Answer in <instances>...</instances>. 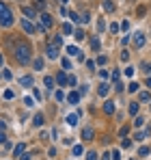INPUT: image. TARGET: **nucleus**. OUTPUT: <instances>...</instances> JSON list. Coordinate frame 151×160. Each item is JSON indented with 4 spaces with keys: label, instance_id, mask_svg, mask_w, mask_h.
Wrapping results in <instances>:
<instances>
[{
    "label": "nucleus",
    "instance_id": "1",
    "mask_svg": "<svg viewBox=\"0 0 151 160\" xmlns=\"http://www.w3.org/2000/svg\"><path fill=\"white\" fill-rule=\"evenodd\" d=\"M13 54H15V58H17V63H30V46L24 43V41H17L15 46H13Z\"/></svg>",
    "mask_w": 151,
    "mask_h": 160
},
{
    "label": "nucleus",
    "instance_id": "2",
    "mask_svg": "<svg viewBox=\"0 0 151 160\" xmlns=\"http://www.w3.org/2000/svg\"><path fill=\"white\" fill-rule=\"evenodd\" d=\"M0 24L2 26H11L13 24V15H11V11L7 9L4 2H0Z\"/></svg>",
    "mask_w": 151,
    "mask_h": 160
},
{
    "label": "nucleus",
    "instance_id": "3",
    "mask_svg": "<svg viewBox=\"0 0 151 160\" xmlns=\"http://www.w3.org/2000/svg\"><path fill=\"white\" fill-rule=\"evenodd\" d=\"M50 26H52V15H50V13H41V22H39V28H37V30L46 32Z\"/></svg>",
    "mask_w": 151,
    "mask_h": 160
},
{
    "label": "nucleus",
    "instance_id": "4",
    "mask_svg": "<svg viewBox=\"0 0 151 160\" xmlns=\"http://www.w3.org/2000/svg\"><path fill=\"white\" fill-rule=\"evenodd\" d=\"M22 28H24L28 35H35V32H37V26H35V24H32L28 18H24V20H22Z\"/></svg>",
    "mask_w": 151,
    "mask_h": 160
},
{
    "label": "nucleus",
    "instance_id": "5",
    "mask_svg": "<svg viewBox=\"0 0 151 160\" xmlns=\"http://www.w3.org/2000/svg\"><path fill=\"white\" fill-rule=\"evenodd\" d=\"M145 41H147L145 32H136V35H134V46H136V48H143V46H145Z\"/></svg>",
    "mask_w": 151,
    "mask_h": 160
},
{
    "label": "nucleus",
    "instance_id": "6",
    "mask_svg": "<svg viewBox=\"0 0 151 160\" xmlns=\"http://www.w3.org/2000/svg\"><path fill=\"white\" fill-rule=\"evenodd\" d=\"M22 13H24L28 20H35V18H37V11H35L32 7H22Z\"/></svg>",
    "mask_w": 151,
    "mask_h": 160
},
{
    "label": "nucleus",
    "instance_id": "7",
    "mask_svg": "<svg viewBox=\"0 0 151 160\" xmlns=\"http://www.w3.org/2000/svg\"><path fill=\"white\" fill-rule=\"evenodd\" d=\"M46 54H48V58H58V48H56L54 43H50L48 50H46Z\"/></svg>",
    "mask_w": 151,
    "mask_h": 160
},
{
    "label": "nucleus",
    "instance_id": "8",
    "mask_svg": "<svg viewBox=\"0 0 151 160\" xmlns=\"http://www.w3.org/2000/svg\"><path fill=\"white\" fill-rule=\"evenodd\" d=\"M67 102H69V104H78V102H80V93H78V91H71V93L67 95Z\"/></svg>",
    "mask_w": 151,
    "mask_h": 160
},
{
    "label": "nucleus",
    "instance_id": "9",
    "mask_svg": "<svg viewBox=\"0 0 151 160\" xmlns=\"http://www.w3.org/2000/svg\"><path fill=\"white\" fill-rule=\"evenodd\" d=\"M108 91H110V84L101 82V84H100V89H97V93H100L101 98H106V95H108Z\"/></svg>",
    "mask_w": 151,
    "mask_h": 160
},
{
    "label": "nucleus",
    "instance_id": "10",
    "mask_svg": "<svg viewBox=\"0 0 151 160\" xmlns=\"http://www.w3.org/2000/svg\"><path fill=\"white\" fill-rule=\"evenodd\" d=\"M104 110H106L108 115H112V112H114V102H112V100H106V102H104Z\"/></svg>",
    "mask_w": 151,
    "mask_h": 160
},
{
    "label": "nucleus",
    "instance_id": "11",
    "mask_svg": "<svg viewBox=\"0 0 151 160\" xmlns=\"http://www.w3.org/2000/svg\"><path fill=\"white\" fill-rule=\"evenodd\" d=\"M82 141H93V128H84L82 130Z\"/></svg>",
    "mask_w": 151,
    "mask_h": 160
},
{
    "label": "nucleus",
    "instance_id": "12",
    "mask_svg": "<svg viewBox=\"0 0 151 160\" xmlns=\"http://www.w3.org/2000/svg\"><path fill=\"white\" fill-rule=\"evenodd\" d=\"M56 82H58V87H65V84H69V78H67V76L61 72V74L56 76Z\"/></svg>",
    "mask_w": 151,
    "mask_h": 160
},
{
    "label": "nucleus",
    "instance_id": "13",
    "mask_svg": "<svg viewBox=\"0 0 151 160\" xmlns=\"http://www.w3.org/2000/svg\"><path fill=\"white\" fill-rule=\"evenodd\" d=\"M20 84L22 87H32V76H22L20 78Z\"/></svg>",
    "mask_w": 151,
    "mask_h": 160
},
{
    "label": "nucleus",
    "instance_id": "14",
    "mask_svg": "<svg viewBox=\"0 0 151 160\" xmlns=\"http://www.w3.org/2000/svg\"><path fill=\"white\" fill-rule=\"evenodd\" d=\"M43 121H46V119H43V115H41V112H37V115H35V121H32V123H35V126L39 128V126H43Z\"/></svg>",
    "mask_w": 151,
    "mask_h": 160
},
{
    "label": "nucleus",
    "instance_id": "15",
    "mask_svg": "<svg viewBox=\"0 0 151 160\" xmlns=\"http://www.w3.org/2000/svg\"><path fill=\"white\" fill-rule=\"evenodd\" d=\"M22 154H24V145L20 143V145H15V147H13V156H17V158H20Z\"/></svg>",
    "mask_w": 151,
    "mask_h": 160
},
{
    "label": "nucleus",
    "instance_id": "16",
    "mask_svg": "<svg viewBox=\"0 0 151 160\" xmlns=\"http://www.w3.org/2000/svg\"><path fill=\"white\" fill-rule=\"evenodd\" d=\"M101 4H104V11H106V13H108V11H114V4H112V0H104Z\"/></svg>",
    "mask_w": 151,
    "mask_h": 160
},
{
    "label": "nucleus",
    "instance_id": "17",
    "mask_svg": "<svg viewBox=\"0 0 151 160\" xmlns=\"http://www.w3.org/2000/svg\"><path fill=\"white\" fill-rule=\"evenodd\" d=\"M69 20H71L74 24H80V22H82V18H80V15H78L76 11H71V13H69Z\"/></svg>",
    "mask_w": 151,
    "mask_h": 160
},
{
    "label": "nucleus",
    "instance_id": "18",
    "mask_svg": "<svg viewBox=\"0 0 151 160\" xmlns=\"http://www.w3.org/2000/svg\"><path fill=\"white\" fill-rule=\"evenodd\" d=\"M129 115H138V102H129Z\"/></svg>",
    "mask_w": 151,
    "mask_h": 160
},
{
    "label": "nucleus",
    "instance_id": "19",
    "mask_svg": "<svg viewBox=\"0 0 151 160\" xmlns=\"http://www.w3.org/2000/svg\"><path fill=\"white\" fill-rule=\"evenodd\" d=\"M82 152H84V149H82V145H74V149H71V154H74L76 158H78V156H82Z\"/></svg>",
    "mask_w": 151,
    "mask_h": 160
},
{
    "label": "nucleus",
    "instance_id": "20",
    "mask_svg": "<svg viewBox=\"0 0 151 160\" xmlns=\"http://www.w3.org/2000/svg\"><path fill=\"white\" fill-rule=\"evenodd\" d=\"M147 134H149V130H145V132L140 130V132H136V136H134V138H136V141H145V138H147Z\"/></svg>",
    "mask_w": 151,
    "mask_h": 160
},
{
    "label": "nucleus",
    "instance_id": "21",
    "mask_svg": "<svg viewBox=\"0 0 151 160\" xmlns=\"http://www.w3.org/2000/svg\"><path fill=\"white\" fill-rule=\"evenodd\" d=\"M32 67L41 72V69H43V58H35V63H32Z\"/></svg>",
    "mask_w": 151,
    "mask_h": 160
},
{
    "label": "nucleus",
    "instance_id": "22",
    "mask_svg": "<svg viewBox=\"0 0 151 160\" xmlns=\"http://www.w3.org/2000/svg\"><path fill=\"white\" fill-rule=\"evenodd\" d=\"M54 98H56V102H63V100H67V95H65V93H63L61 89H58V91L54 93Z\"/></svg>",
    "mask_w": 151,
    "mask_h": 160
},
{
    "label": "nucleus",
    "instance_id": "23",
    "mask_svg": "<svg viewBox=\"0 0 151 160\" xmlns=\"http://www.w3.org/2000/svg\"><path fill=\"white\" fill-rule=\"evenodd\" d=\"M43 84H46L48 89H54V78H52V76H46V80H43Z\"/></svg>",
    "mask_w": 151,
    "mask_h": 160
},
{
    "label": "nucleus",
    "instance_id": "24",
    "mask_svg": "<svg viewBox=\"0 0 151 160\" xmlns=\"http://www.w3.org/2000/svg\"><path fill=\"white\" fill-rule=\"evenodd\" d=\"M67 54H71V56H78V54H80V50H78L76 46H67Z\"/></svg>",
    "mask_w": 151,
    "mask_h": 160
},
{
    "label": "nucleus",
    "instance_id": "25",
    "mask_svg": "<svg viewBox=\"0 0 151 160\" xmlns=\"http://www.w3.org/2000/svg\"><path fill=\"white\" fill-rule=\"evenodd\" d=\"M138 87H140L138 82H129V87H127V91H129V93H136V91H138Z\"/></svg>",
    "mask_w": 151,
    "mask_h": 160
},
{
    "label": "nucleus",
    "instance_id": "26",
    "mask_svg": "<svg viewBox=\"0 0 151 160\" xmlns=\"http://www.w3.org/2000/svg\"><path fill=\"white\" fill-rule=\"evenodd\" d=\"M74 37L78 39V41H80V39H84V30H80V28H76V30H74Z\"/></svg>",
    "mask_w": 151,
    "mask_h": 160
},
{
    "label": "nucleus",
    "instance_id": "27",
    "mask_svg": "<svg viewBox=\"0 0 151 160\" xmlns=\"http://www.w3.org/2000/svg\"><path fill=\"white\" fill-rule=\"evenodd\" d=\"M138 98H140L143 102H151V95L147 93V91H140V95H138Z\"/></svg>",
    "mask_w": 151,
    "mask_h": 160
},
{
    "label": "nucleus",
    "instance_id": "28",
    "mask_svg": "<svg viewBox=\"0 0 151 160\" xmlns=\"http://www.w3.org/2000/svg\"><path fill=\"white\" fill-rule=\"evenodd\" d=\"M63 32H65V35H74V28H71V24H63Z\"/></svg>",
    "mask_w": 151,
    "mask_h": 160
},
{
    "label": "nucleus",
    "instance_id": "29",
    "mask_svg": "<svg viewBox=\"0 0 151 160\" xmlns=\"http://www.w3.org/2000/svg\"><path fill=\"white\" fill-rule=\"evenodd\" d=\"M67 123H69V126H76V123H78V115H69V117H67Z\"/></svg>",
    "mask_w": 151,
    "mask_h": 160
},
{
    "label": "nucleus",
    "instance_id": "30",
    "mask_svg": "<svg viewBox=\"0 0 151 160\" xmlns=\"http://www.w3.org/2000/svg\"><path fill=\"white\" fill-rule=\"evenodd\" d=\"M52 43H54L56 48H61V46H63V39H61V35H56V37L52 39Z\"/></svg>",
    "mask_w": 151,
    "mask_h": 160
},
{
    "label": "nucleus",
    "instance_id": "31",
    "mask_svg": "<svg viewBox=\"0 0 151 160\" xmlns=\"http://www.w3.org/2000/svg\"><path fill=\"white\" fill-rule=\"evenodd\" d=\"M134 126H136V128H143V126H145V117H136Z\"/></svg>",
    "mask_w": 151,
    "mask_h": 160
},
{
    "label": "nucleus",
    "instance_id": "32",
    "mask_svg": "<svg viewBox=\"0 0 151 160\" xmlns=\"http://www.w3.org/2000/svg\"><path fill=\"white\" fill-rule=\"evenodd\" d=\"M138 156H143V158L149 156V147H140V149H138Z\"/></svg>",
    "mask_w": 151,
    "mask_h": 160
},
{
    "label": "nucleus",
    "instance_id": "33",
    "mask_svg": "<svg viewBox=\"0 0 151 160\" xmlns=\"http://www.w3.org/2000/svg\"><path fill=\"white\" fill-rule=\"evenodd\" d=\"M91 48L93 50H100V39H91Z\"/></svg>",
    "mask_w": 151,
    "mask_h": 160
},
{
    "label": "nucleus",
    "instance_id": "34",
    "mask_svg": "<svg viewBox=\"0 0 151 160\" xmlns=\"http://www.w3.org/2000/svg\"><path fill=\"white\" fill-rule=\"evenodd\" d=\"M61 65H63V67H65V69H71V63H69V61H67V58H61Z\"/></svg>",
    "mask_w": 151,
    "mask_h": 160
},
{
    "label": "nucleus",
    "instance_id": "35",
    "mask_svg": "<svg viewBox=\"0 0 151 160\" xmlns=\"http://www.w3.org/2000/svg\"><path fill=\"white\" fill-rule=\"evenodd\" d=\"M106 61H108V56H106V54H101L100 58H97V63H100V65H106Z\"/></svg>",
    "mask_w": 151,
    "mask_h": 160
},
{
    "label": "nucleus",
    "instance_id": "36",
    "mask_svg": "<svg viewBox=\"0 0 151 160\" xmlns=\"http://www.w3.org/2000/svg\"><path fill=\"white\" fill-rule=\"evenodd\" d=\"M121 147H132V141H129V138H123V141H121Z\"/></svg>",
    "mask_w": 151,
    "mask_h": 160
},
{
    "label": "nucleus",
    "instance_id": "37",
    "mask_svg": "<svg viewBox=\"0 0 151 160\" xmlns=\"http://www.w3.org/2000/svg\"><path fill=\"white\" fill-rule=\"evenodd\" d=\"M86 160H97V154H95V152H89V154H86Z\"/></svg>",
    "mask_w": 151,
    "mask_h": 160
},
{
    "label": "nucleus",
    "instance_id": "38",
    "mask_svg": "<svg viewBox=\"0 0 151 160\" xmlns=\"http://www.w3.org/2000/svg\"><path fill=\"white\" fill-rule=\"evenodd\" d=\"M13 95H15L13 91H4V100H13Z\"/></svg>",
    "mask_w": 151,
    "mask_h": 160
},
{
    "label": "nucleus",
    "instance_id": "39",
    "mask_svg": "<svg viewBox=\"0 0 151 160\" xmlns=\"http://www.w3.org/2000/svg\"><path fill=\"white\" fill-rule=\"evenodd\" d=\"M35 4H37L39 9H46V0H35Z\"/></svg>",
    "mask_w": 151,
    "mask_h": 160
},
{
    "label": "nucleus",
    "instance_id": "40",
    "mask_svg": "<svg viewBox=\"0 0 151 160\" xmlns=\"http://www.w3.org/2000/svg\"><path fill=\"white\" fill-rule=\"evenodd\" d=\"M2 76H4V78H7V80H11V78H13V74H11L9 69H4V72H2Z\"/></svg>",
    "mask_w": 151,
    "mask_h": 160
},
{
    "label": "nucleus",
    "instance_id": "41",
    "mask_svg": "<svg viewBox=\"0 0 151 160\" xmlns=\"http://www.w3.org/2000/svg\"><path fill=\"white\" fill-rule=\"evenodd\" d=\"M112 82L119 84V72H112Z\"/></svg>",
    "mask_w": 151,
    "mask_h": 160
},
{
    "label": "nucleus",
    "instance_id": "42",
    "mask_svg": "<svg viewBox=\"0 0 151 160\" xmlns=\"http://www.w3.org/2000/svg\"><path fill=\"white\" fill-rule=\"evenodd\" d=\"M110 32H119V24H110Z\"/></svg>",
    "mask_w": 151,
    "mask_h": 160
},
{
    "label": "nucleus",
    "instance_id": "43",
    "mask_svg": "<svg viewBox=\"0 0 151 160\" xmlns=\"http://www.w3.org/2000/svg\"><path fill=\"white\" fill-rule=\"evenodd\" d=\"M86 67L89 69H95V61H86Z\"/></svg>",
    "mask_w": 151,
    "mask_h": 160
},
{
    "label": "nucleus",
    "instance_id": "44",
    "mask_svg": "<svg viewBox=\"0 0 151 160\" xmlns=\"http://www.w3.org/2000/svg\"><path fill=\"white\" fill-rule=\"evenodd\" d=\"M32 93H35V100H41V91H39V89H35Z\"/></svg>",
    "mask_w": 151,
    "mask_h": 160
},
{
    "label": "nucleus",
    "instance_id": "45",
    "mask_svg": "<svg viewBox=\"0 0 151 160\" xmlns=\"http://www.w3.org/2000/svg\"><path fill=\"white\" fill-rule=\"evenodd\" d=\"M104 26H106V24H104V20H100V22H97V30L101 32V30H104Z\"/></svg>",
    "mask_w": 151,
    "mask_h": 160
},
{
    "label": "nucleus",
    "instance_id": "46",
    "mask_svg": "<svg viewBox=\"0 0 151 160\" xmlns=\"http://www.w3.org/2000/svg\"><path fill=\"white\" fill-rule=\"evenodd\" d=\"M125 76H134V67H127V69H125Z\"/></svg>",
    "mask_w": 151,
    "mask_h": 160
},
{
    "label": "nucleus",
    "instance_id": "47",
    "mask_svg": "<svg viewBox=\"0 0 151 160\" xmlns=\"http://www.w3.org/2000/svg\"><path fill=\"white\" fill-rule=\"evenodd\" d=\"M143 72H145V74H151V63H147V65H145V69H143Z\"/></svg>",
    "mask_w": 151,
    "mask_h": 160
},
{
    "label": "nucleus",
    "instance_id": "48",
    "mask_svg": "<svg viewBox=\"0 0 151 160\" xmlns=\"http://www.w3.org/2000/svg\"><path fill=\"white\" fill-rule=\"evenodd\" d=\"M127 58H129V52H127V50H125V52L121 54V61H127Z\"/></svg>",
    "mask_w": 151,
    "mask_h": 160
},
{
    "label": "nucleus",
    "instance_id": "49",
    "mask_svg": "<svg viewBox=\"0 0 151 160\" xmlns=\"http://www.w3.org/2000/svg\"><path fill=\"white\" fill-rule=\"evenodd\" d=\"M4 141H7V136H4V132H2V130H0V145H2V143H4Z\"/></svg>",
    "mask_w": 151,
    "mask_h": 160
},
{
    "label": "nucleus",
    "instance_id": "50",
    "mask_svg": "<svg viewBox=\"0 0 151 160\" xmlns=\"http://www.w3.org/2000/svg\"><path fill=\"white\" fill-rule=\"evenodd\" d=\"M112 160H121V156H119V152H112Z\"/></svg>",
    "mask_w": 151,
    "mask_h": 160
},
{
    "label": "nucleus",
    "instance_id": "51",
    "mask_svg": "<svg viewBox=\"0 0 151 160\" xmlns=\"http://www.w3.org/2000/svg\"><path fill=\"white\" fill-rule=\"evenodd\" d=\"M20 160H30V154H24V156H20Z\"/></svg>",
    "mask_w": 151,
    "mask_h": 160
},
{
    "label": "nucleus",
    "instance_id": "52",
    "mask_svg": "<svg viewBox=\"0 0 151 160\" xmlns=\"http://www.w3.org/2000/svg\"><path fill=\"white\" fill-rule=\"evenodd\" d=\"M7 128V121H0V130H4Z\"/></svg>",
    "mask_w": 151,
    "mask_h": 160
},
{
    "label": "nucleus",
    "instance_id": "53",
    "mask_svg": "<svg viewBox=\"0 0 151 160\" xmlns=\"http://www.w3.org/2000/svg\"><path fill=\"white\" fill-rule=\"evenodd\" d=\"M147 87H149V89H151V78H147Z\"/></svg>",
    "mask_w": 151,
    "mask_h": 160
},
{
    "label": "nucleus",
    "instance_id": "54",
    "mask_svg": "<svg viewBox=\"0 0 151 160\" xmlns=\"http://www.w3.org/2000/svg\"><path fill=\"white\" fill-rule=\"evenodd\" d=\"M61 2H63V4H67V2H69V0H61Z\"/></svg>",
    "mask_w": 151,
    "mask_h": 160
},
{
    "label": "nucleus",
    "instance_id": "55",
    "mask_svg": "<svg viewBox=\"0 0 151 160\" xmlns=\"http://www.w3.org/2000/svg\"><path fill=\"white\" fill-rule=\"evenodd\" d=\"M0 65H2V54H0Z\"/></svg>",
    "mask_w": 151,
    "mask_h": 160
}]
</instances>
